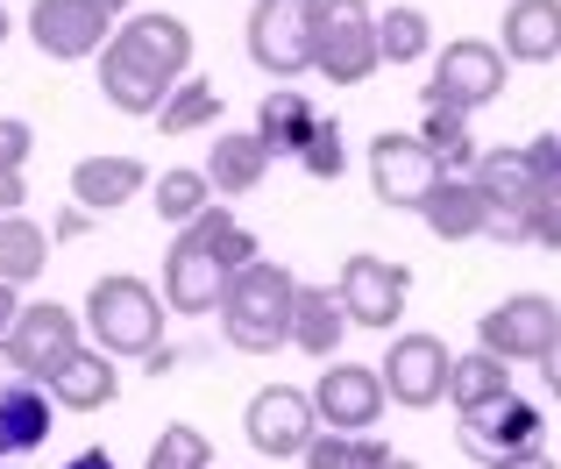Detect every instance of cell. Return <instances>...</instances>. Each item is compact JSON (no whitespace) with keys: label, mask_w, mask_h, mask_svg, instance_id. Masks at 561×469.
Listing matches in <instances>:
<instances>
[{"label":"cell","mask_w":561,"mask_h":469,"mask_svg":"<svg viewBox=\"0 0 561 469\" xmlns=\"http://www.w3.org/2000/svg\"><path fill=\"white\" fill-rule=\"evenodd\" d=\"M28 150H36V136H28V122H14V114H0V164L22 171Z\"/></svg>","instance_id":"35"},{"label":"cell","mask_w":561,"mask_h":469,"mask_svg":"<svg viewBox=\"0 0 561 469\" xmlns=\"http://www.w3.org/2000/svg\"><path fill=\"white\" fill-rule=\"evenodd\" d=\"M8 342L22 348V363L43 377V385H50V377L65 370L71 356H79V320H71L57 299H43V306H22V320H14Z\"/></svg>","instance_id":"16"},{"label":"cell","mask_w":561,"mask_h":469,"mask_svg":"<svg viewBox=\"0 0 561 469\" xmlns=\"http://www.w3.org/2000/svg\"><path fill=\"white\" fill-rule=\"evenodd\" d=\"M299 164L306 171H313V179H342V171H348V150H342V128H334V122H320L313 128V142H306V150H299Z\"/></svg>","instance_id":"33"},{"label":"cell","mask_w":561,"mask_h":469,"mask_svg":"<svg viewBox=\"0 0 561 469\" xmlns=\"http://www.w3.org/2000/svg\"><path fill=\"white\" fill-rule=\"evenodd\" d=\"M383 391H391V405H405V413H426V405L448 399V377H455V356L440 334H398L391 348H383Z\"/></svg>","instance_id":"9"},{"label":"cell","mask_w":561,"mask_h":469,"mask_svg":"<svg viewBox=\"0 0 561 469\" xmlns=\"http://www.w3.org/2000/svg\"><path fill=\"white\" fill-rule=\"evenodd\" d=\"M164 221H179V228H192L199 214H214V179L206 171H164L157 179V199H150Z\"/></svg>","instance_id":"28"},{"label":"cell","mask_w":561,"mask_h":469,"mask_svg":"<svg viewBox=\"0 0 561 469\" xmlns=\"http://www.w3.org/2000/svg\"><path fill=\"white\" fill-rule=\"evenodd\" d=\"M448 399H455V413H483V405L512 399V370H505V363L491 356V348H477V356H455Z\"/></svg>","instance_id":"26"},{"label":"cell","mask_w":561,"mask_h":469,"mask_svg":"<svg viewBox=\"0 0 561 469\" xmlns=\"http://www.w3.org/2000/svg\"><path fill=\"white\" fill-rule=\"evenodd\" d=\"M561 334V306L540 291H512L491 313H477V348H491L497 363H540Z\"/></svg>","instance_id":"7"},{"label":"cell","mask_w":561,"mask_h":469,"mask_svg":"<svg viewBox=\"0 0 561 469\" xmlns=\"http://www.w3.org/2000/svg\"><path fill=\"white\" fill-rule=\"evenodd\" d=\"M14 320H22V306H14V285H8V277H0V342H8V334H14Z\"/></svg>","instance_id":"39"},{"label":"cell","mask_w":561,"mask_h":469,"mask_svg":"<svg viewBox=\"0 0 561 469\" xmlns=\"http://www.w3.org/2000/svg\"><path fill=\"white\" fill-rule=\"evenodd\" d=\"M206 462H214V442L179 420V427L157 434V448H150V462H142V469H206Z\"/></svg>","instance_id":"32"},{"label":"cell","mask_w":561,"mask_h":469,"mask_svg":"<svg viewBox=\"0 0 561 469\" xmlns=\"http://www.w3.org/2000/svg\"><path fill=\"white\" fill-rule=\"evenodd\" d=\"M497 50L512 65H554L561 57V0H512L497 22Z\"/></svg>","instance_id":"17"},{"label":"cell","mask_w":561,"mask_h":469,"mask_svg":"<svg viewBox=\"0 0 561 469\" xmlns=\"http://www.w3.org/2000/svg\"><path fill=\"white\" fill-rule=\"evenodd\" d=\"M526 157H534V171H540V193L561 199V136H534Z\"/></svg>","instance_id":"34"},{"label":"cell","mask_w":561,"mask_h":469,"mask_svg":"<svg viewBox=\"0 0 561 469\" xmlns=\"http://www.w3.org/2000/svg\"><path fill=\"white\" fill-rule=\"evenodd\" d=\"M420 142L440 157V171L448 164H469L477 171V136H469V114H455V107H426V122H420Z\"/></svg>","instance_id":"29"},{"label":"cell","mask_w":561,"mask_h":469,"mask_svg":"<svg viewBox=\"0 0 561 469\" xmlns=\"http://www.w3.org/2000/svg\"><path fill=\"white\" fill-rule=\"evenodd\" d=\"M256 263V234L234 221L228 207L199 214L179 242H171V263H164V306L171 313H220V291H228L234 271Z\"/></svg>","instance_id":"2"},{"label":"cell","mask_w":561,"mask_h":469,"mask_svg":"<svg viewBox=\"0 0 561 469\" xmlns=\"http://www.w3.org/2000/svg\"><path fill=\"white\" fill-rule=\"evenodd\" d=\"M540 385H548L554 399H561V334H554V348H548V356H540Z\"/></svg>","instance_id":"40"},{"label":"cell","mask_w":561,"mask_h":469,"mask_svg":"<svg viewBox=\"0 0 561 469\" xmlns=\"http://www.w3.org/2000/svg\"><path fill=\"white\" fill-rule=\"evenodd\" d=\"M540 405L534 399H497V405H483V413H462V448L469 456H483V462H512V456H534L540 448Z\"/></svg>","instance_id":"15"},{"label":"cell","mask_w":561,"mask_h":469,"mask_svg":"<svg viewBox=\"0 0 561 469\" xmlns=\"http://www.w3.org/2000/svg\"><path fill=\"white\" fill-rule=\"evenodd\" d=\"M43 263H50V234L28 221V214H8L0 221V277L28 285V277H43Z\"/></svg>","instance_id":"27"},{"label":"cell","mask_w":561,"mask_h":469,"mask_svg":"<svg viewBox=\"0 0 561 469\" xmlns=\"http://www.w3.org/2000/svg\"><path fill=\"white\" fill-rule=\"evenodd\" d=\"M85 320H93V342L107 356H157L164 348V306L142 277H93L85 291Z\"/></svg>","instance_id":"4"},{"label":"cell","mask_w":561,"mask_h":469,"mask_svg":"<svg viewBox=\"0 0 561 469\" xmlns=\"http://www.w3.org/2000/svg\"><path fill=\"white\" fill-rule=\"evenodd\" d=\"M469 179H477V193L491 199V214H534L540 199H548V193H540V171H534V157H526V150H483Z\"/></svg>","instance_id":"18"},{"label":"cell","mask_w":561,"mask_h":469,"mask_svg":"<svg viewBox=\"0 0 561 469\" xmlns=\"http://www.w3.org/2000/svg\"><path fill=\"white\" fill-rule=\"evenodd\" d=\"M263 171H271V150H263V136L249 128V136H214V157H206V179H214V193L242 199L263 185Z\"/></svg>","instance_id":"24"},{"label":"cell","mask_w":561,"mask_h":469,"mask_svg":"<svg viewBox=\"0 0 561 469\" xmlns=\"http://www.w3.org/2000/svg\"><path fill=\"white\" fill-rule=\"evenodd\" d=\"M114 391H122V377H114L107 348H79V356L50 377V399L71 405V413H100V405H114Z\"/></svg>","instance_id":"23"},{"label":"cell","mask_w":561,"mask_h":469,"mask_svg":"<svg viewBox=\"0 0 561 469\" xmlns=\"http://www.w3.org/2000/svg\"><path fill=\"white\" fill-rule=\"evenodd\" d=\"M505 85H512V57L497 50V43L462 36V43H448V50H440L434 79H426V107L477 114V107H491V100L505 93Z\"/></svg>","instance_id":"6"},{"label":"cell","mask_w":561,"mask_h":469,"mask_svg":"<svg viewBox=\"0 0 561 469\" xmlns=\"http://www.w3.org/2000/svg\"><path fill=\"white\" fill-rule=\"evenodd\" d=\"M291 313H299V277L271 256L234 271L228 291H220V334H228L242 356H277V348L291 342Z\"/></svg>","instance_id":"3"},{"label":"cell","mask_w":561,"mask_h":469,"mask_svg":"<svg viewBox=\"0 0 561 469\" xmlns=\"http://www.w3.org/2000/svg\"><path fill=\"white\" fill-rule=\"evenodd\" d=\"M28 36L43 57L71 65V57H93L114 43V14L100 0H28Z\"/></svg>","instance_id":"12"},{"label":"cell","mask_w":561,"mask_h":469,"mask_svg":"<svg viewBox=\"0 0 561 469\" xmlns=\"http://www.w3.org/2000/svg\"><path fill=\"white\" fill-rule=\"evenodd\" d=\"M242 427H249V448H256V456L291 462V456H306V448H313V434H320V405H313V391L271 385V391H256V399H249Z\"/></svg>","instance_id":"10"},{"label":"cell","mask_w":561,"mask_h":469,"mask_svg":"<svg viewBox=\"0 0 561 469\" xmlns=\"http://www.w3.org/2000/svg\"><path fill=\"white\" fill-rule=\"evenodd\" d=\"M526 242H540V249H561V199H540V207L526 214Z\"/></svg>","instance_id":"37"},{"label":"cell","mask_w":561,"mask_h":469,"mask_svg":"<svg viewBox=\"0 0 561 469\" xmlns=\"http://www.w3.org/2000/svg\"><path fill=\"white\" fill-rule=\"evenodd\" d=\"M313 128H320V114H313V100H306L299 85H277V93H263L256 136H263V150H271V157H299L306 142H313Z\"/></svg>","instance_id":"22"},{"label":"cell","mask_w":561,"mask_h":469,"mask_svg":"<svg viewBox=\"0 0 561 469\" xmlns=\"http://www.w3.org/2000/svg\"><path fill=\"white\" fill-rule=\"evenodd\" d=\"M383 65L377 50V14L370 0H320V65L328 85H363Z\"/></svg>","instance_id":"8"},{"label":"cell","mask_w":561,"mask_h":469,"mask_svg":"<svg viewBox=\"0 0 561 469\" xmlns=\"http://www.w3.org/2000/svg\"><path fill=\"white\" fill-rule=\"evenodd\" d=\"M356 328L348 320V306H342V291H328V285H299V313H291V348H306L313 363H328L334 348H342V334Z\"/></svg>","instance_id":"20"},{"label":"cell","mask_w":561,"mask_h":469,"mask_svg":"<svg viewBox=\"0 0 561 469\" xmlns=\"http://www.w3.org/2000/svg\"><path fill=\"white\" fill-rule=\"evenodd\" d=\"M100 8H107V14H122V8H128V0H100Z\"/></svg>","instance_id":"43"},{"label":"cell","mask_w":561,"mask_h":469,"mask_svg":"<svg viewBox=\"0 0 561 469\" xmlns=\"http://www.w3.org/2000/svg\"><path fill=\"white\" fill-rule=\"evenodd\" d=\"M491 469H561L554 456H540V448H534V456H512V462H491Z\"/></svg>","instance_id":"41"},{"label":"cell","mask_w":561,"mask_h":469,"mask_svg":"<svg viewBox=\"0 0 561 469\" xmlns=\"http://www.w3.org/2000/svg\"><path fill=\"white\" fill-rule=\"evenodd\" d=\"M142 185H150V171H142L136 157H85V164H71V199H79L85 214L128 207Z\"/></svg>","instance_id":"19"},{"label":"cell","mask_w":561,"mask_h":469,"mask_svg":"<svg viewBox=\"0 0 561 469\" xmlns=\"http://www.w3.org/2000/svg\"><path fill=\"white\" fill-rule=\"evenodd\" d=\"M220 114V93H214V79H185L179 93H171V107L157 114V128L164 136H192V128H206Z\"/></svg>","instance_id":"31"},{"label":"cell","mask_w":561,"mask_h":469,"mask_svg":"<svg viewBox=\"0 0 561 469\" xmlns=\"http://www.w3.org/2000/svg\"><path fill=\"white\" fill-rule=\"evenodd\" d=\"M192 65V28L179 14H136L128 28H114V43L100 50V93L122 114H164L171 93L185 85Z\"/></svg>","instance_id":"1"},{"label":"cell","mask_w":561,"mask_h":469,"mask_svg":"<svg viewBox=\"0 0 561 469\" xmlns=\"http://www.w3.org/2000/svg\"><path fill=\"white\" fill-rule=\"evenodd\" d=\"M65 469H114V456H107V448H85V456H71Z\"/></svg>","instance_id":"42"},{"label":"cell","mask_w":561,"mask_h":469,"mask_svg":"<svg viewBox=\"0 0 561 469\" xmlns=\"http://www.w3.org/2000/svg\"><path fill=\"white\" fill-rule=\"evenodd\" d=\"M22 171H8V164H0V221H8V214H22Z\"/></svg>","instance_id":"38"},{"label":"cell","mask_w":561,"mask_h":469,"mask_svg":"<svg viewBox=\"0 0 561 469\" xmlns=\"http://www.w3.org/2000/svg\"><path fill=\"white\" fill-rule=\"evenodd\" d=\"M0 43H8V8H0Z\"/></svg>","instance_id":"44"},{"label":"cell","mask_w":561,"mask_h":469,"mask_svg":"<svg viewBox=\"0 0 561 469\" xmlns=\"http://www.w3.org/2000/svg\"><path fill=\"white\" fill-rule=\"evenodd\" d=\"M342 306H348V320L356 328H398V313H405V299H412V271L405 263H383V256H348L342 263Z\"/></svg>","instance_id":"13"},{"label":"cell","mask_w":561,"mask_h":469,"mask_svg":"<svg viewBox=\"0 0 561 469\" xmlns=\"http://www.w3.org/2000/svg\"><path fill=\"white\" fill-rule=\"evenodd\" d=\"M426 28H434V22H426L420 8H383L377 14V50H383V65H420L426 43H434Z\"/></svg>","instance_id":"30"},{"label":"cell","mask_w":561,"mask_h":469,"mask_svg":"<svg viewBox=\"0 0 561 469\" xmlns=\"http://www.w3.org/2000/svg\"><path fill=\"white\" fill-rule=\"evenodd\" d=\"M383 399H391V391H383L377 363H334V370H320V385H313V405H320V427H328V434L377 427Z\"/></svg>","instance_id":"14"},{"label":"cell","mask_w":561,"mask_h":469,"mask_svg":"<svg viewBox=\"0 0 561 469\" xmlns=\"http://www.w3.org/2000/svg\"><path fill=\"white\" fill-rule=\"evenodd\" d=\"M28 385H43V377L22 363V348H14V342H0V399H14V391H28Z\"/></svg>","instance_id":"36"},{"label":"cell","mask_w":561,"mask_h":469,"mask_svg":"<svg viewBox=\"0 0 561 469\" xmlns=\"http://www.w3.org/2000/svg\"><path fill=\"white\" fill-rule=\"evenodd\" d=\"M440 179H448V171H440V157L426 150L420 136H391V128H383V136L370 142V185H377L383 207H412L420 214L426 199L440 193Z\"/></svg>","instance_id":"11"},{"label":"cell","mask_w":561,"mask_h":469,"mask_svg":"<svg viewBox=\"0 0 561 469\" xmlns=\"http://www.w3.org/2000/svg\"><path fill=\"white\" fill-rule=\"evenodd\" d=\"M249 57L271 79H299L320 65V0H256L249 8Z\"/></svg>","instance_id":"5"},{"label":"cell","mask_w":561,"mask_h":469,"mask_svg":"<svg viewBox=\"0 0 561 469\" xmlns=\"http://www.w3.org/2000/svg\"><path fill=\"white\" fill-rule=\"evenodd\" d=\"M50 405H57V399H50L43 385L0 399V462H8V456H28V448L50 442Z\"/></svg>","instance_id":"25"},{"label":"cell","mask_w":561,"mask_h":469,"mask_svg":"<svg viewBox=\"0 0 561 469\" xmlns=\"http://www.w3.org/2000/svg\"><path fill=\"white\" fill-rule=\"evenodd\" d=\"M420 221L440 242H477V234H491V199L477 193V179H440V193L420 207Z\"/></svg>","instance_id":"21"}]
</instances>
